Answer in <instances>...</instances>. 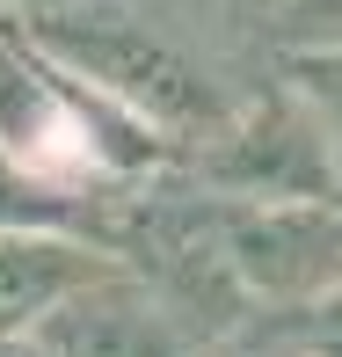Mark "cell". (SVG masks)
<instances>
[{"label":"cell","instance_id":"12","mask_svg":"<svg viewBox=\"0 0 342 357\" xmlns=\"http://www.w3.org/2000/svg\"><path fill=\"white\" fill-rule=\"evenodd\" d=\"M263 8H270V0H263Z\"/></svg>","mask_w":342,"mask_h":357},{"label":"cell","instance_id":"5","mask_svg":"<svg viewBox=\"0 0 342 357\" xmlns=\"http://www.w3.org/2000/svg\"><path fill=\"white\" fill-rule=\"evenodd\" d=\"M102 270H109V255L80 234H15V226H0V335H37Z\"/></svg>","mask_w":342,"mask_h":357},{"label":"cell","instance_id":"10","mask_svg":"<svg viewBox=\"0 0 342 357\" xmlns=\"http://www.w3.org/2000/svg\"><path fill=\"white\" fill-rule=\"evenodd\" d=\"M22 22H37V15H59V8H73V0H8Z\"/></svg>","mask_w":342,"mask_h":357},{"label":"cell","instance_id":"7","mask_svg":"<svg viewBox=\"0 0 342 357\" xmlns=\"http://www.w3.org/2000/svg\"><path fill=\"white\" fill-rule=\"evenodd\" d=\"M270 52H342V0H270Z\"/></svg>","mask_w":342,"mask_h":357},{"label":"cell","instance_id":"8","mask_svg":"<svg viewBox=\"0 0 342 357\" xmlns=\"http://www.w3.org/2000/svg\"><path fill=\"white\" fill-rule=\"evenodd\" d=\"M270 321L299 357H342V284L320 291L313 306H291V314H270Z\"/></svg>","mask_w":342,"mask_h":357},{"label":"cell","instance_id":"4","mask_svg":"<svg viewBox=\"0 0 342 357\" xmlns=\"http://www.w3.org/2000/svg\"><path fill=\"white\" fill-rule=\"evenodd\" d=\"M37 335L59 357H197L211 343L168 291H153L146 278H132L117 263L102 278H88Z\"/></svg>","mask_w":342,"mask_h":357},{"label":"cell","instance_id":"1","mask_svg":"<svg viewBox=\"0 0 342 357\" xmlns=\"http://www.w3.org/2000/svg\"><path fill=\"white\" fill-rule=\"evenodd\" d=\"M22 37L182 153L277 73L263 0H73L22 22Z\"/></svg>","mask_w":342,"mask_h":357},{"label":"cell","instance_id":"11","mask_svg":"<svg viewBox=\"0 0 342 357\" xmlns=\"http://www.w3.org/2000/svg\"><path fill=\"white\" fill-rule=\"evenodd\" d=\"M8 37H22V15H15L8 0H0V44H8Z\"/></svg>","mask_w":342,"mask_h":357},{"label":"cell","instance_id":"2","mask_svg":"<svg viewBox=\"0 0 342 357\" xmlns=\"http://www.w3.org/2000/svg\"><path fill=\"white\" fill-rule=\"evenodd\" d=\"M182 175L226 204H342L320 117L299 102L284 73H270L204 146H189Z\"/></svg>","mask_w":342,"mask_h":357},{"label":"cell","instance_id":"9","mask_svg":"<svg viewBox=\"0 0 342 357\" xmlns=\"http://www.w3.org/2000/svg\"><path fill=\"white\" fill-rule=\"evenodd\" d=\"M0 357H59L44 335H0Z\"/></svg>","mask_w":342,"mask_h":357},{"label":"cell","instance_id":"6","mask_svg":"<svg viewBox=\"0 0 342 357\" xmlns=\"http://www.w3.org/2000/svg\"><path fill=\"white\" fill-rule=\"evenodd\" d=\"M277 73L299 88V102L320 117V139L335 153V183H342V52H299V59H277Z\"/></svg>","mask_w":342,"mask_h":357},{"label":"cell","instance_id":"3","mask_svg":"<svg viewBox=\"0 0 342 357\" xmlns=\"http://www.w3.org/2000/svg\"><path fill=\"white\" fill-rule=\"evenodd\" d=\"M226 255L255 314H291L342 284V204H226Z\"/></svg>","mask_w":342,"mask_h":357}]
</instances>
